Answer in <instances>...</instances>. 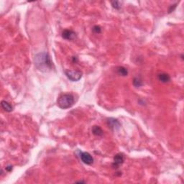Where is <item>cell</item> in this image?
Listing matches in <instances>:
<instances>
[{
  "label": "cell",
  "instance_id": "1",
  "mask_svg": "<svg viewBox=\"0 0 184 184\" xmlns=\"http://www.w3.org/2000/svg\"><path fill=\"white\" fill-rule=\"evenodd\" d=\"M34 62L37 68L42 72H48L52 69V61L47 53L37 54L34 58Z\"/></svg>",
  "mask_w": 184,
  "mask_h": 184
},
{
  "label": "cell",
  "instance_id": "2",
  "mask_svg": "<svg viewBox=\"0 0 184 184\" xmlns=\"http://www.w3.org/2000/svg\"><path fill=\"white\" fill-rule=\"evenodd\" d=\"M75 103L74 96L70 94H61L57 100V104L58 107L63 109L70 108L73 107Z\"/></svg>",
  "mask_w": 184,
  "mask_h": 184
},
{
  "label": "cell",
  "instance_id": "3",
  "mask_svg": "<svg viewBox=\"0 0 184 184\" xmlns=\"http://www.w3.org/2000/svg\"><path fill=\"white\" fill-rule=\"evenodd\" d=\"M66 76L71 81H78L82 77V72L77 70H67L65 71Z\"/></svg>",
  "mask_w": 184,
  "mask_h": 184
},
{
  "label": "cell",
  "instance_id": "4",
  "mask_svg": "<svg viewBox=\"0 0 184 184\" xmlns=\"http://www.w3.org/2000/svg\"><path fill=\"white\" fill-rule=\"evenodd\" d=\"M80 157L81 161L86 165H92L94 162L93 157L91 155V154H89L87 152L81 153L80 155Z\"/></svg>",
  "mask_w": 184,
  "mask_h": 184
},
{
  "label": "cell",
  "instance_id": "5",
  "mask_svg": "<svg viewBox=\"0 0 184 184\" xmlns=\"http://www.w3.org/2000/svg\"><path fill=\"white\" fill-rule=\"evenodd\" d=\"M124 161V156L122 153H118L114 157V163H113V168H119L120 165H122Z\"/></svg>",
  "mask_w": 184,
  "mask_h": 184
},
{
  "label": "cell",
  "instance_id": "6",
  "mask_svg": "<svg viewBox=\"0 0 184 184\" xmlns=\"http://www.w3.org/2000/svg\"><path fill=\"white\" fill-rule=\"evenodd\" d=\"M62 37L68 40H73L76 38V32L70 30H66L62 32Z\"/></svg>",
  "mask_w": 184,
  "mask_h": 184
},
{
  "label": "cell",
  "instance_id": "7",
  "mask_svg": "<svg viewBox=\"0 0 184 184\" xmlns=\"http://www.w3.org/2000/svg\"><path fill=\"white\" fill-rule=\"evenodd\" d=\"M108 125L110 128L114 130H117L120 127V124L117 120L114 118H110L108 120Z\"/></svg>",
  "mask_w": 184,
  "mask_h": 184
},
{
  "label": "cell",
  "instance_id": "8",
  "mask_svg": "<svg viewBox=\"0 0 184 184\" xmlns=\"http://www.w3.org/2000/svg\"><path fill=\"white\" fill-rule=\"evenodd\" d=\"M157 79L162 83H168L170 81V77L168 73H160L157 75Z\"/></svg>",
  "mask_w": 184,
  "mask_h": 184
},
{
  "label": "cell",
  "instance_id": "9",
  "mask_svg": "<svg viewBox=\"0 0 184 184\" xmlns=\"http://www.w3.org/2000/svg\"><path fill=\"white\" fill-rule=\"evenodd\" d=\"M1 107H2L3 109H4V111H7V112H11V111L13 110L12 106L11 104H10V103L7 102V101H1Z\"/></svg>",
  "mask_w": 184,
  "mask_h": 184
},
{
  "label": "cell",
  "instance_id": "10",
  "mask_svg": "<svg viewBox=\"0 0 184 184\" xmlns=\"http://www.w3.org/2000/svg\"><path fill=\"white\" fill-rule=\"evenodd\" d=\"M92 132L96 136H102L103 135V130L101 128L98 126H94L92 128Z\"/></svg>",
  "mask_w": 184,
  "mask_h": 184
},
{
  "label": "cell",
  "instance_id": "11",
  "mask_svg": "<svg viewBox=\"0 0 184 184\" xmlns=\"http://www.w3.org/2000/svg\"><path fill=\"white\" fill-rule=\"evenodd\" d=\"M117 72L119 75L122 76H127L128 74L127 69L123 66H119L117 68Z\"/></svg>",
  "mask_w": 184,
  "mask_h": 184
},
{
  "label": "cell",
  "instance_id": "12",
  "mask_svg": "<svg viewBox=\"0 0 184 184\" xmlns=\"http://www.w3.org/2000/svg\"><path fill=\"white\" fill-rule=\"evenodd\" d=\"M133 84L134 86H136V87H140L142 85V82L140 79H139L138 78H135L133 81Z\"/></svg>",
  "mask_w": 184,
  "mask_h": 184
},
{
  "label": "cell",
  "instance_id": "13",
  "mask_svg": "<svg viewBox=\"0 0 184 184\" xmlns=\"http://www.w3.org/2000/svg\"><path fill=\"white\" fill-rule=\"evenodd\" d=\"M111 4H112L113 7L115 9H117V10H119V9L120 8V1H112L111 2Z\"/></svg>",
  "mask_w": 184,
  "mask_h": 184
},
{
  "label": "cell",
  "instance_id": "14",
  "mask_svg": "<svg viewBox=\"0 0 184 184\" xmlns=\"http://www.w3.org/2000/svg\"><path fill=\"white\" fill-rule=\"evenodd\" d=\"M93 30H94V32H96V33H99V32H101V28H100L99 26H95V27H94V29H93Z\"/></svg>",
  "mask_w": 184,
  "mask_h": 184
},
{
  "label": "cell",
  "instance_id": "15",
  "mask_svg": "<svg viewBox=\"0 0 184 184\" xmlns=\"http://www.w3.org/2000/svg\"><path fill=\"white\" fill-rule=\"evenodd\" d=\"M12 170V166H8V167H7V170H8V171H11Z\"/></svg>",
  "mask_w": 184,
  "mask_h": 184
}]
</instances>
